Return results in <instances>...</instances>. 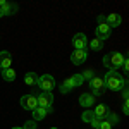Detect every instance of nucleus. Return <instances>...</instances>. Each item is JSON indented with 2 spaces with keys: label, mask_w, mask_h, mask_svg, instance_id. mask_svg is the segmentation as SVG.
<instances>
[{
  "label": "nucleus",
  "mask_w": 129,
  "mask_h": 129,
  "mask_svg": "<svg viewBox=\"0 0 129 129\" xmlns=\"http://www.w3.org/2000/svg\"><path fill=\"white\" fill-rule=\"evenodd\" d=\"M103 83H105V88L112 89V91H120L122 88L127 86V79L124 76H120L119 71H107Z\"/></svg>",
  "instance_id": "f257e3e1"
},
{
  "label": "nucleus",
  "mask_w": 129,
  "mask_h": 129,
  "mask_svg": "<svg viewBox=\"0 0 129 129\" xmlns=\"http://www.w3.org/2000/svg\"><path fill=\"white\" fill-rule=\"evenodd\" d=\"M89 84V89H91V95L96 98L100 95H103V91H105V83H103V78H98V76H95L91 81H88Z\"/></svg>",
  "instance_id": "f03ea898"
},
{
  "label": "nucleus",
  "mask_w": 129,
  "mask_h": 129,
  "mask_svg": "<svg viewBox=\"0 0 129 129\" xmlns=\"http://www.w3.org/2000/svg\"><path fill=\"white\" fill-rule=\"evenodd\" d=\"M110 33H112V28H110L105 21L98 22V24H96V28H95V35H96V38H98V40H102V41L107 40V38L110 36Z\"/></svg>",
  "instance_id": "7ed1b4c3"
},
{
  "label": "nucleus",
  "mask_w": 129,
  "mask_h": 129,
  "mask_svg": "<svg viewBox=\"0 0 129 129\" xmlns=\"http://www.w3.org/2000/svg\"><path fill=\"white\" fill-rule=\"evenodd\" d=\"M19 105L22 107V109L31 110V112H33V110L38 107V102H36V95H24V96H21Z\"/></svg>",
  "instance_id": "20e7f679"
},
{
  "label": "nucleus",
  "mask_w": 129,
  "mask_h": 129,
  "mask_svg": "<svg viewBox=\"0 0 129 129\" xmlns=\"http://www.w3.org/2000/svg\"><path fill=\"white\" fill-rule=\"evenodd\" d=\"M38 86H40L43 91H52V89L55 88V79H53V76H50V74H43L38 78Z\"/></svg>",
  "instance_id": "39448f33"
},
{
  "label": "nucleus",
  "mask_w": 129,
  "mask_h": 129,
  "mask_svg": "<svg viewBox=\"0 0 129 129\" xmlns=\"http://www.w3.org/2000/svg\"><path fill=\"white\" fill-rule=\"evenodd\" d=\"M36 102H38V107L52 109V103H53V95H52V91H43L41 95L36 96Z\"/></svg>",
  "instance_id": "423d86ee"
},
{
  "label": "nucleus",
  "mask_w": 129,
  "mask_h": 129,
  "mask_svg": "<svg viewBox=\"0 0 129 129\" xmlns=\"http://www.w3.org/2000/svg\"><path fill=\"white\" fill-rule=\"evenodd\" d=\"M72 45L74 50H88V38L84 33H78L72 36Z\"/></svg>",
  "instance_id": "0eeeda50"
},
{
  "label": "nucleus",
  "mask_w": 129,
  "mask_h": 129,
  "mask_svg": "<svg viewBox=\"0 0 129 129\" xmlns=\"http://www.w3.org/2000/svg\"><path fill=\"white\" fill-rule=\"evenodd\" d=\"M86 59H88V50H74V52L71 53V62H72L74 66L84 64Z\"/></svg>",
  "instance_id": "6e6552de"
},
{
  "label": "nucleus",
  "mask_w": 129,
  "mask_h": 129,
  "mask_svg": "<svg viewBox=\"0 0 129 129\" xmlns=\"http://www.w3.org/2000/svg\"><path fill=\"white\" fill-rule=\"evenodd\" d=\"M124 59H126V55H122L120 52H112L110 53V71H117L122 66Z\"/></svg>",
  "instance_id": "1a4fd4ad"
},
{
  "label": "nucleus",
  "mask_w": 129,
  "mask_h": 129,
  "mask_svg": "<svg viewBox=\"0 0 129 129\" xmlns=\"http://www.w3.org/2000/svg\"><path fill=\"white\" fill-rule=\"evenodd\" d=\"M95 96L91 95V93H83L79 96V105L83 107V109H91L93 105H95Z\"/></svg>",
  "instance_id": "9d476101"
},
{
  "label": "nucleus",
  "mask_w": 129,
  "mask_h": 129,
  "mask_svg": "<svg viewBox=\"0 0 129 129\" xmlns=\"http://www.w3.org/2000/svg\"><path fill=\"white\" fill-rule=\"evenodd\" d=\"M10 66H12V57H10V53L7 50L0 52V69H9Z\"/></svg>",
  "instance_id": "9b49d317"
},
{
  "label": "nucleus",
  "mask_w": 129,
  "mask_h": 129,
  "mask_svg": "<svg viewBox=\"0 0 129 129\" xmlns=\"http://www.w3.org/2000/svg\"><path fill=\"white\" fill-rule=\"evenodd\" d=\"M105 22L109 24L110 28H119L122 19H120L119 14H115V12H112V14H107V17H105Z\"/></svg>",
  "instance_id": "f8f14e48"
},
{
  "label": "nucleus",
  "mask_w": 129,
  "mask_h": 129,
  "mask_svg": "<svg viewBox=\"0 0 129 129\" xmlns=\"http://www.w3.org/2000/svg\"><path fill=\"white\" fill-rule=\"evenodd\" d=\"M16 12H17V5L5 2V4L0 7V17H4V16H12V14H16Z\"/></svg>",
  "instance_id": "ddd939ff"
},
{
  "label": "nucleus",
  "mask_w": 129,
  "mask_h": 129,
  "mask_svg": "<svg viewBox=\"0 0 129 129\" xmlns=\"http://www.w3.org/2000/svg\"><path fill=\"white\" fill-rule=\"evenodd\" d=\"M53 109H43V107H36V109L33 110V120H43L47 117V114H50Z\"/></svg>",
  "instance_id": "4468645a"
},
{
  "label": "nucleus",
  "mask_w": 129,
  "mask_h": 129,
  "mask_svg": "<svg viewBox=\"0 0 129 129\" xmlns=\"http://www.w3.org/2000/svg\"><path fill=\"white\" fill-rule=\"evenodd\" d=\"M109 107L107 105H103V103H98L96 107H95V110H91L93 112V115L96 117V119H105V115H107V112H109Z\"/></svg>",
  "instance_id": "2eb2a0df"
},
{
  "label": "nucleus",
  "mask_w": 129,
  "mask_h": 129,
  "mask_svg": "<svg viewBox=\"0 0 129 129\" xmlns=\"http://www.w3.org/2000/svg\"><path fill=\"white\" fill-rule=\"evenodd\" d=\"M2 78L4 81H7V83H12V81L16 79V71L14 69H2Z\"/></svg>",
  "instance_id": "dca6fc26"
},
{
  "label": "nucleus",
  "mask_w": 129,
  "mask_h": 129,
  "mask_svg": "<svg viewBox=\"0 0 129 129\" xmlns=\"http://www.w3.org/2000/svg\"><path fill=\"white\" fill-rule=\"evenodd\" d=\"M38 78H40V76H36V72H28V74L24 76V83H26L28 86H35V84H38Z\"/></svg>",
  "instance_id": "f3484780"
},
{
  "label": "nucleus",
  "mask_w": 129,
  "mask_h": 129,
  "mask_svg": "<svg viewBox=\"0 0 129 129\" xmlns=\"http://www.w3.org/2000/svg\"><path fill=\"white\" fill-rule=\"evenodd\" d=\"M88 48L95 50V52H100V50L103 48V41L98 40V38H93L91 41H88Z\"/></svg>",
  "instance_id": "a211bd4d"
},
{
  "label": "nucleus",
  "mask_w": 129,
  "mask_h": 129,
  "mask_svg": "<svg viewBox=\"0 0 129 129\" xmlns=\"http://www.w3.org/2000/svg\"><path fill=\"white\" fill-rule=\"evenodd\" d=\"M69 79H71V84H72V88H79L81 84L84 83V79H83V76H81V74H72Z\"/></svg>",
  "instance_id": "6ab92c4d"
},
{
  "label": "nucleus",
  "mask_w": 129,
  "mask_h": 129,
  "mask_svg": "<svg viewBox=\"0 0 129 129\" xmlns=\"http://www.w3.org/2000/svg\"><path fill=\"white\" fill-rule=\"evenodd\" d=\"M72 89H74V88H72V84H71V79H69V78H67V79H66L59 86V91H60V93H64V95H66V93H69V91H72Z\"/></svg>",
  "instance_id": "aec40b11"
},
{
  "label": "nucleus",
  "mask_w": 129,
  "mask_h": 129,
  "mask_svg": "<svg viewBox=\"0 0 129 129\" xmlns=\"http://www.w3.org/2000/svg\"><path fill=\"white\" fill-rule=\"evenodd\" d=\"M105 120L112 124V127H114L115 124H119V119H117V115H115L112 110H109V112H107V115H105Z\"/></svg>",
  "instance_id": "412c9836"
},
{
  "label": "nucleus",
  "mask_w": 129,
  "mask_h": 129,
  "mask_svg": "<svg viewBox=\"0 0 129 129\" xmlns=\"http://www.w3.org/2000/svg\"><path fill=\"white\" fill-rule=\"evenodd\" d=\"M81 76H83V79H84V81H91L95 76H96V74H95V71H93V69H86L83 74H81Z\"/></svg>",
  "instance_id": "4be33fe9"
},
{
  "label": "nucleus",
  "mask_w": 129,
  "mask_h": 129,
  "mask_svg": "<svg viewBox=\"0 0 129 129\" xmlns=\"http://www.w3.org/2000/svg\"><path fill=\"white\" fill-rule=\"evenodd\" d=\"M93 117H95V115H93V112H91V110H84V112H83V115H81V119L84 120V122H91V120H93Z\"/></svg>",
  "instance_id": "5701e85b"
},
{
  "label": "nucleus",
  "mask_w": 129,
  "mask_h": 129,
  "mask_svg": "<svg viewBox=\"0 0 129 129\" xmlns=\"http://www.w3.org/2000/svg\"><path fill=\"white\" fill-rule=\"evenodd\" d=\"M36 120H28V122H24V126H22V129H36Z\"/></svg>",
  "instance_id": "b1692460"
},
{
  "label": "nucleus",
  "mask_w": 129,
  "mask_h": 129,
  "mask_svg": "<svg viewBox=\"0 0 129 129\" xmlns=\"http://www.w3.org/2000/svg\"><path fill=\"white\" fill-rule=\"evenodd\" d=\"M98 129H112V124H110V122H107V120L103 119V120H102V122H100Z\"/></svg>",
  "instance_id": "393cba45"
},
{
  "label": "nucleus",
  "mask_w": 129,
  "mask_h": 129,
  "mask_svg": "<svg viewBox=\"0 0 129 129\" xmlns=\"http://www.w3.org/2000/svg\"><path fill=\"white\" fill-rule=\"evenodd\" d=\"M103 119H96V117H93V120L89 122L91 126H93V129H98V126H100V122H102Z\"/></svg>",
  "instance_id": "a878e982"
},
{
  "label": "nucleus",
  "mask_w": 129,
  "mask_h": 129,
  "mask_svg": "<svg viewBox=\"0 0 129 129\" xmlns=\"http://www.w3.org/2000/svg\"><path fill=\"white\" fill-rule=\"evenodd\" d=\"M102 62H103V66H105V67H107V69L110 71V53H109V55H105Z\"/></svg>",
  "instance_id": "bb28decb"
},
{
  "label": "nucleus",
  "mask_w": 129,
  "mask_h": 129,
  "mask_svg": "<svg viewBox=\"0 0 129 129\" xmlns=\"http://www.w3.org/2000/svg\"><path fill=\"white\" fill-rule=\"evenodd\" d=\"M122 112H124L126 115L129 114V102H127V100H124V105H122Z\"/></svg>",
  "instance_id": "cd10ccee"
},
{
  "label": "nucleus",
  "mask_w": 129,
  "mask_h": 129,
  "mask_svg": "<svg viewBox=\"0 0 129 129\" xmlns=\"http://www.w3.org/2000/svg\"><path fill=\"white\" fill-rule=\"evenodd\" d=\"M120 93H122V98H124V100H127V96H129V89H127V86L120 89Z\"/></svg>",
  "instance_id": "c85d7f7f"
},
{
  "label": "nucleus",
  "mask_w": 129,
  "mask_h": 129,
  "mask_svg": "<svg viewBox=\"0 0 129 129\" xmlns=\"http://www.w3.org/2000/svg\"><path fill=\"white\" fill-rule=\"evenodd\" d=\"M120 67L124 69V72H127V71H129V60L124 59V62H122V66H120Z\"/></svg>",
  "instance_id": "c756f323"
},
{
  "label": "nucleus",
  "mask_w": 129,
  "mask_h": 129,
  "mask_svg": "<svg viewBox=\"0 0 129 129\" xmlns=\"http://www.w3.org/2000/svg\"><path fill=\"white\" fill-rule=\"evenodd\" d=\"M10 129H22V127H10Z\"/></svg>",
  "instance_id": "7c9ffc66"
},
{
  "label": "nucleus",
  "mask_w": 129,
  "mask_h": 129,
  "mask_svg": "<svg viewBox=\"0 0 129 129\" xmlns=\"http://www.w3.org/2000/svg\"><path fill=\"white\" fill-rule=\"evenodd\" d=\"M50 129H59V127H50Z\"/></svg>",
  "instance_id": "2f4dec72"
}]
</instances>
